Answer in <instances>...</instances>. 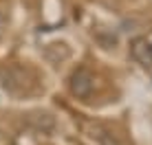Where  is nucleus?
<instances>
[{
  "label": "nucleus",
  "mask_w": 152,
  "mask_h": 145,
  "mask_svg": "<svg viewBox=\"0 0 152 145\" xmlns=\"http://www.w3.org/2000/svg\"><path fill=\"white\" fill-rule=\"evenodd\" d=\"M2 31H4V15L0 13V35H2Z\"/></svg>",
  "instance_id": "3"
},
{
  "label": "nucleus",
  "mask_w": 152,
  "mask_h": 145,
  "mask_svg": "<svg viewBox=\"0 0 152 145\" xmlns=\"http://www.w3.org/2000/svg\"><path fill=\"white\" fill-rule=\"evenodd\" d=\"M95 81H97L95 75L88 68L80 66V68L73 70V75L69 77V90L77 99H88V97L93 95V90H95Z\"/></svg>",
  "instance_id": "1"
},
{
  "label": "nucleus",
  "mask_w": 152,
  "mask_h": 145,
  "mask_svg": "<svg viewBox=\"0 0 152 145\" xmlns=\"http://www.w3.org/2000/svg\"><path fill=\"white\" fill-rule=\"evenodd\" d=\"M150 51H152V40H150Z\"/></svg>",
  "instance_id": "4"
},
{
  "label": "nucleus",
  "mask_w": 152,
  "mask_h": 145,
  "mask_svg": "<svg viewBox=\"0 0 152 145\" xmlns=\"http://www.w3.org/2000/svg\"><path fill=\"white\" fill-rule=\"evenodd\" d=\"M130 51H132V57L139 59L143 66H152V51H150V40H148V38H137V40H132Z\"/></svg>",
  "instance_id": "2"
}]
</instances>
